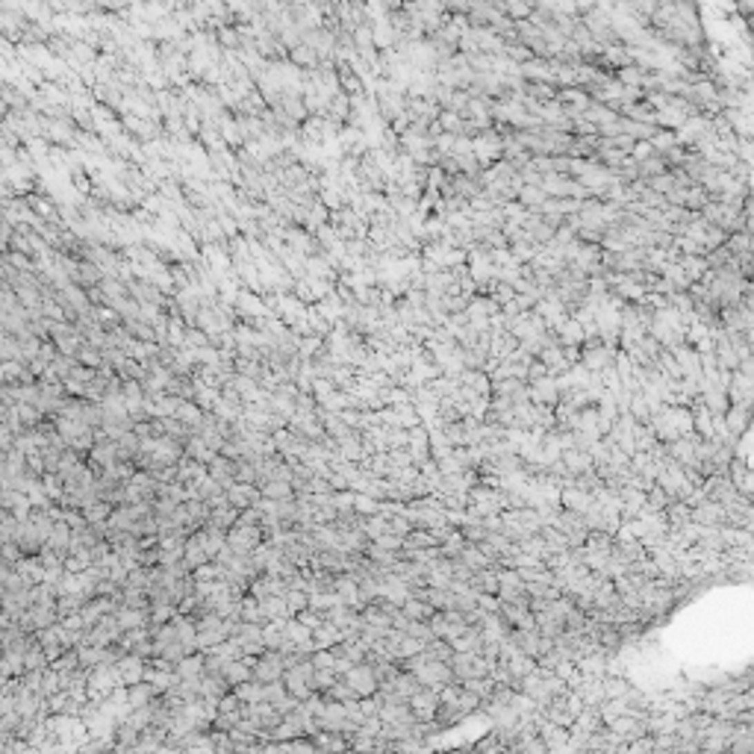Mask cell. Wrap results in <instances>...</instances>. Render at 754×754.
Segmentation results:
<instances>
[{
    "label": "cell",
    "mask_w": 754,
    "mask_h": 754,
    "mask_svg": "<svg viewBox=\"0 0 754 754\" xmlns=\"http://www.w3.org/2000/svg\"><path fill=\"white\" fill-rule=\"evenodd\" d=\"M18 574L27 583H44L48 581V572H44L41 560H36V557H21L18 560Z\"/></svg>",
    "instance_id": "21"
},
{
    "label": "cell",
    "mask_w": 754,
    "mask_h": 754,
    "mask_svg": "<svg viewBox=\"0 0 754 754\" xmlns=\"http://www.w3.org/2000/svg\"><path fill=\"white\" fill-rule=\"evenodd\" d=\"M648 145H651V151H654V153H666L669 148L678 145V139H675V133H669V130H657V133H654V136H651Z\"/></svg>",
    "instance_id": "42"
},
{
    "label": "cell",
    "mask_w": 754,
    "mask_h": 754,
    "mask_svg": "<svg viewBox=\"0 0 754 754\" xmlns=\"http://www.w3.org/2000/svg\"><path fill=\"white\" fill-rule=\"evenodd\" d=\"M616 360V348H607V345H595V348H581V365L590 374H598L610 369Z\"/></svg>",
    "instance_id": "7"
},
{
    "label": "cell",
    "mask_w": 754,
    "mask_h": 754,
    "mask_svg": "<svg viewBox=\"0 0 754 754\" xmlns=\"http://www.w3.org/2000/svg\"><path fill=\"white\" fill-rule=\"evenodd\" d=\"M557 330H560L557 339H560L563 348H581V345H583V327H581L574 318H566Z\"/></svg>",
    "instance_id": "23"
},
{
    "label": "cell",
    "mask_w": 754,
    "mask_h": 754,
    "mask_svg": "<svg viewBox=\"0 0 754 754\" xmlns=\"http://www.w3.org/2000/svg\"><path fill=\"white\" fill-rule=\"evenodd\" d=\"M345 681L351 690H354V695L357 698H371L374 693H377V678H374V672H371V666L369 663H360V666H351L348 672H345Z\"/></svg>",
    "instance_id": "3"
},
{
    "label": "cell",
    "mask_w": 754,
    "mask_h": 754,
    "mask_svg": "<svg viewBox=\"0 0 754 754\" xmlns=\"http://www.w3.org/2000/svg\"><path fill=\"white\" fill-rule=\"evenodd\" d=\"M516 201L522 204L525 209H539L542 204L548 201V195L542 192L539 186H522V188H519V195H516Z\"/></svg>",
    "instance_id": "32"
},
{
    "label": "cell",
    "mask_w": 754,
    "mask_h": 754,
    "mask_svg": "<svg viewBox=\"0 0 754 754\" xmlns=\"http://www.w3.org/2000/svg\"><path fill=\"white\" fill-rule=\"evenodd\" d=\"M646 68H639V65H628V68H619V83L622 86H630V88H639L642 80H646Z\"/></svg>",
    "instance_id": "40"
},
{
    "label": "cell",
    "mask_w": 754,
    "mask_h": 754,
    "mask_svg": "<svg viewBox=\"0 0 754 754\" xmlns=\"http://www.w3.org/2000/svg\"><path fill=\"white\" fill-rule=\"evenodd\" d=\"M389 534H398V536H407L409 530H413V525H409V519L404 513H398V516H389Z\"/></svg>",
    "instance_id": "51"
},
{
    "label": "cell",
    "mask_w": 754,
    "mask_h": 754,
    "mask_svg": "<svg viewBox=\"0 0 754 754\" xmlns=\"http://www.w3.org/2000/svg\"><path fill=\"white\" fill-rule=\"evenodd\" d=\"M669 504H672V495L666 490H660L657 483H654L651 490L646 492V510H651V513H663Z\"/></svg>",
    "instance_id": "35"
},
{
    "label": "cell",
    "mask_w": 754,
    "mask_h": 754,
    "mask_svg": "<svg viewBox=\"0 0 754 754\" xmlns=\"http://www.w3.org/2000/svg\"><path fill=\"white\" fill-rule=\"evenodd\" d=\"M253 681L257 684H277L283 681V657L277 651H265L262 657H257L253 663Z\"/></svg>",
    "instance_id": "5"
},
{
    "label": "cell",
    "mask_w": 754,
    "mask_h": 754,
    "mask_svg": "<svg viewBox=\"0 0 754 754\" xmlns=\"http://www.w3.org/2000/svg\"><path fill=\"white\" fill-rule=\"evenodd\" d=\"M113 504L109 501H101V498H97L95 504H88V507H83L80 513H83V519H86V525H106V519L113 516Z\"/></svg>",
    "instance_id": "27"
},
{
    "label": "cell",
    "mask_w": 754,
    "mask_h": 754,
    "mask_svg": "<svg viewBox=\"0 0 754 754\" xmlns=\"http://www.w3.org/2000/svg\"><path fill=\"white\" fill-rule=\"evenodd\" d=\"M115 672L121 678V686H133V684H142V678H145V663L136 654H124V657L115 660Z\"/></svg>",
    "instance_id": "8"
},
{
    "label": "cell",
    "mask_w": 754,
    "mask_h": 754,
    "mask_svg": "<svg viewBox=\"0 0 754 754\" xmlns=\"http://www.w3.org/2000/svg\"><path fill=\"white\" fill-rule=\"evenodd\" d=\"M495 574H498V590L501 586H525L516 569H495Z\"/></svg>",
    "instance_id": "53"
},
{
    "label": "cell",
    "mask_w": 754,
    "mask_h": 754,
    "mask_svg": "<svg viewBox=\"0 0 754 754\" xmlns=\"http://www.w3.org/2000/svg\"><path fill=\"white\" fill-rule=\"evenodd\" d=\"M395 416H398V425H401L404 430H409V427H418V425H421L418 416H416V407H413V404L398 407V409H395Z\"/></svg>",
    "instance_id": "47"
},
{
    "label": "cell",
    "mask_w": 754,
    "mask_h": 754,
    "mask_svg": "<svg viewBox=\"0 0 754 754\" xmlns=\"http://www.w3.org/2000/svg\"><path fill=\"white\" fill-rule=\"evenodd\" d=\"M578 698H581V704H583V710H595L598 704L604 702V686H601V678H583L578 684Z\"/></svg>",
    "instance_id": "11"
},
{
    "label": "cell",
    "mask_w": 754,
    "mask_h": 754,
    "mask_svg": "<svg viewBox=\"0 0 754 754\" xmlns=\"http://www.w3.org/2000/svg\"><path fill=\"white\" fill-rule=\"evenodd\" d=\"M218 39H221V44H224V48L230 50L233 44H239V30H230V27H218Z\"/></svg>",
    "instance_id": "57"
},
{
    "label": "cell",
    "mask_w": 754,
    "mask_h": 754,
    "mask_svg": "<svg viewBox=\"0 0 754 754\" xmlns=\"http://www.w3.org/2000/svg\"><path fill=\"white\" fill-rule=\"evenodd\" d=\"M289 57H292V62L298 65V68H304V65H307V68L313 71L316 65H318V57H316V50L309 48V44H304V41L298 44V48H292V50H289Z\"/></svg>",
    "instance_id": "36"
},
{
    "label": "cell",
    "mask_w": 754,
    "mask_h": 754,
    "mask_svg": "<svg viewBox=\"0 0 754 754\" xmlns=\"http://www.w3.org/2000/svg\"><path fill=\"white\" fill-rule=\"evenodd\" d=\"M448 669L454 675V681L463 684V681H472V678H486L492 666L481 657V654H472V651L460 654V651H454V657L448 660Z\"/></svg>",
    "instance_id": "1"
},
{
    "label": "cell",
    "mask_w": 754,
    "mask_h": 754,
    "mask_svg": "<svg viewBox=\"0 0 754 754\" xmlns=\"http://www.w3.org/2000/svg\"><path fill=\"white\" fill-rule=\"evenodd\" d=\"M260 607H262V613H265V622H286V619H289V610H286V598L283 595L262 598Z\"/></svg>",
    "instance_id": "22"
},
{
    "label": "cell",
    "mask_w": 754,
    "mask_h": 754,
    "mask_svg": "<svg viewBox=\"0 0 754 754\" xmlns=\"http://www.w3.org/2000/svg\"><path fill=\"white\" fill-rule=\"evenodd\" d=\"M601 686H604V698H616V702H622V698L628 695V690H630L625 675H604Z\"/></svg>",
    "instance_id": "29"
},
{
    "label": "cell",
    "mask_w": 754,
    "mask_h": 754,
    "mask_svg": "<svg viewBox=\"0 0 754 754\" xmlns=\"http://www.w3.org/2000/svg\"><path fill=\"white\" fill-rule=\"evenodd\" d=\"M12 245H15L18 251H24V253H30V242H27V239H21V236H12Z\"/></svg>",
    "instance_id": "58"
},
{
    "label": "cell",
    "mask_w": 754,
    "mask_h": 754,
    "mask_svg": "<svg viewBox=\"0 0 754 754\" xmlns=\"http://www.w3.org/2000/svg\"><path fill=\"white\" fill-rule=\"evenodd\" d=\"M678 265L684 269V274H686V280H690V283H698L707 271H710V269H707V262H704V257H681Z\"/></svg>",
    "instance_id": "33"
},
{
    "label": "cell",
    "mask_w": 754,
    "mask_h": 754,
    "mask_svg": "<svg viewBox=\"0 0 754 754\" xmlns=\"http://www.w3.org/2000/svg\"><path fill=\"white\" fill-rule=\"evenodd\" d=\"M97 280H104L101 265H97V262H80V269H77V283L92 286V283H97Z\"/></svg>",
    "instance_id": "39"
},
{
    "label": "cell",
    "mask_w": 754,
    "mask_h": 754,
    "mask_svg": "<svg viewBox=\"0 0 754 754\" xmlns=\"http://www.w3.org/2000/svg\"><path fill=\"white\" fill-rule=\"evenodd\" d=\"M318 351H325V339H321V336H307V339H301V345H298V357L313 360Z\"/></svg>",
    "instance_id": "44"
},
{
    "label": "cell",
    "mask_w": 754,
    "mask_h": 754,
    "mask_svg": "<svg viewBox=\"0 0 754 754\" xmlns=\"http://www.w3.org/2000/svg\"><path fill=\"white\" fill-rule=\"evenodd\" d=\"M204 416H206V413H204V409L197 407L195 401H180V404H177V413H174V418L180 421L183 427L192 430V434H197V427L204 425Z\"/></svg>",
    "instance_id": "13"
},
{
    "label": "cell",
    "mask_w": 754,
    "mask_h": 754,
    "mask_svg": "<svg viewBox=\"0 0 754 754\" xmlns=\"http://www.w3.org/2000/svg\"><path fill=\"white\" fill-rule=\"evenodd\" d=\"M183 454H186L188 460L204 463V465H209V463H213V457H215V451L209 448L206 442H204L201 436H197V434H192V436H188V439L183 442Z\"/></svg>",
    "instance_id": "15"
},
{
    "label": "cell",
    "mask_w": 754,
    "mask_h": 754,
    "mask_svg": "<svg viewBox=\"0 0 754 754\" xmlns=\"http://www.w3.org/2000/svg\"><path fill=\"white\" fill-rule=\"evenodd\" d=\"M416 675V681L421 686H427V690H445L448 684H454V675L448 669V663H439V660H427V663H421V666L413 672Z\"/></svg>",
    "instance_id": "2"
},
{
    "label": "cell",
    "mask_w": 754,
    "mask_h": 754,
    "mask_svg": "<svg viewBox=\"0 0 754 754\" xmlns=\"http://www.w3.org/2000/svg\"><path fill=\"white\" fill-rule=\"evenodd\" d=\"M404 634L407 637H413V639H418V642H434L436 637H434V630H430V625L427 622H407V628H404Z\"/></svg>",
    "instance_id": "43"
},
{
    "label": "cell",
    "mask_w": 754,
    "mask_h": 754,
    "mask_svg": "<svg viewBox=\"0 0 754 754\" xmlns=\"http://www.w3.org/2000/svg\"><path fill=\"white\" fill-rule=\"evenodd\" d=\"M9 260H12L15 269H27V257H21V253H12V257H9Z\"/></svg>",
    "instance_id": "59"
},
{
    "label": "cell",
    "mask_w": 754,
    "mask_h": 754,
    "mask_svg": "<svg viewBox=\"0 0 754 754\" xmlns=\"http://www.w3.org/2000/svg\"><path fill=\"white\" fill-rule=\"evenodd\" d=\"M77 354H80V357H77V360H80V365H86V369H95V365H101V362H104V360H101V351H97V348L80 345V351H77Z\"/></svg>",
    "instance_id": "50"
},
{
    "label": "cell",
    "mask_w": 754,
    "mask_h": 754,
    "mask_svg": "<svg viewBox=\"0 0 754 754\" xmlns=\"http://www.w3.org/2000/svg\"><path fill=\"white\" fill-rule=\"evenodd\" d=\"M460 560H463L465 566H469L472 572H481V569H492V563L486 560L483 554H481L478 548H474V545H465V548H463V554H460Z\"/></svg>",
    "instance_id": "37"
},
{
    "label": "cell",
    "mask_w": 754,
    "mask_h": 754,
    "mask_svg": "<svg viewBox=\"0 0 754 754\" xmlns=\"http://www.w3.org/2000/svg\"><path fill=\"white\" fill-rule=\"evenodd\" d=\"M174 675L180 681H201L204 678V654H186L174 666Z\"/></svg>",
    "instance_id": "14"
},
{
    "label": "cell",
    "mask_w": 754,
    "mask_h": 754,
    "mask_svg": "<svg viewBox=\"0 0 754 754\" xmlns=\"http://www.w3.org/2000/svg\"><path fill=\"white\" fill-rule=\"evenodd\" d=\"M260 495L265 501H292L295 490H292V483H283V481H265V483H260Z\"/></svg>",
    "instance_id": "19"
},
{
    "label": "cell",
    "mask_w": 754,
    "mask_h": 754,
    "mask_svg": "<svg viewBox=\"0 0 754 754\" xmlns=\"http://www.w3.org/2000/svg\"><path fill=\"white\" fill-rule=\"evenodd\" d=\"M421 654H425L427 660L448 663V660L454 657V648H451V642H445V639H434V642H427V646L421 648Z\"/></svg>",
    "instance_id": "34"
},
{
    "label": "cell",
    "mask_w": 754,
    "mask_h": 754,
    "mask_svg": "<svg viewBox=\"0 0 754 754\" xmlns=\"http://www.w3.org/2000/svg\"><path fill=\"white\" fill-rule=\"evenodd\" d=\"M663 516H666V522H669V530H678V528L693 522V510L684 501H672L666 510H663Z\"/></svg>",
    "instance_id": "24"
},
{
    "label": "cell",
    "mask_w": 754,
    "mask_h": 754,
    "mask_svg": "<svg viewBox=\"0 0 754 754\" xmlns=\"http://www.w3.org/2000/svg\"><path fill=\"white\" fill-rule=\"evenodd\" d=\"M436 610L430 607L427 601H421V598H416V595H409L407 601L401 604V616L404 619H409V622H427L430 616H434Z\"/></svg>",
    "instance_id": "17"
},
{
    "label": "cell",
    "mask_w": 754,
    "mask_h": 754,
    "mask_svg": "<svg viewBox=\"0 0 754 754\" xmlns=\"http://www.w3.org/2000/svg\"><path fill=\"white\" fill-rule=\"evenodd\" d=\"M407 707H409V713H413L416 722H434L436 707H439V693L421 686V690L407 702Z\"/></svg>",
    "instance_id": "4"
},
{
    "label": "cell",
    "mask_w": 754,
    "mask_h": 754,
    "mask_svg": "<svg viewBox=\"0 0 754 754\" xmlns=\"http://www.w3.org/2000/svg\"><path fill=\"white\" fill-rule=\"evenodd\" d=\"M309 663H313V669H334V654L325 648H316L309 654Z\"/></svg>",
    "instance_id": "52"
},
{
    "label": "cell",
    "mask_w": 754,
    "mask_h": 754,
    "mask_svg": "<svg viewBox=\"0 0 754 754\" xmlns=\"http://www.w3.org/2000/svg\"><path fill=\"white\" fill-rule=\"evenodd\" d=\"M151 610H133V607H118L115 610V622H118V628L124 630H136V628H145L148 622H151Z\"/></svg>",
    "instance_id": "12"
},
{
    "label": "cell",
    "mask_w": 754,
    "mask_h": 754,
    "mask_svg": "<svg viewBox=\"0 0 754 754\" xmlns=\"http://www.w3.org/2000/svg\"><path fill=\"white\" fill-rule=\"evenodd\" d=\"M336 681H339V675L334 669H316L313 672V693H327Z\"/></svg>",
    "instance_id": "41"
},
{
    "label": "cell",
    "mask_w": 754,
    "mask_h": 754,
    "mask_svg": "<svg viewBox=\"0 0 754 754\" xmlns=\"http://www.w3.org/2000/svg\"><path fill=\"white\" fill-rule=\"evenodd\" d=\"M693 525L698 528H725V507L716 501H704L693 507Z\"/></svg>",
    "instance_id": "9"
},
{
    "label": "cell",
    "mask_w": 754,
    "mask_h": 754,
    "mask_svg": "<svg viewBox=\"0 0 754 754\" xmlns=\"http://www.w3.org/2000/svg\"><path fill=\"white\" fill-rule=\"evenodd\" d=\"M560 504L563 510H572V513H586V510H592V495L590 492H581V490H574V486H560Z\"/></svg>",
    "instance_id": "10"
},
{
    "label": "cell",
    "mask_w": 754,
    "mask_h": 754,
    "mask_svg": "<svg viewBox=\"0 0 754 754\" xmlns=\"http://www.w3.org/2000/svg\"><path fill=\"white\" fill-rule=\"evenodd\" d=\"M3 242H6V236H0V245H3Z\"/></svg>",
    "instance_id": "60"
},
{
    "label": "cell",
    "mask_w": 754,
    "mask_h": 754,
    "mask_svg": "<svg viewBox=\"0 0 754 754\" xmlns=\"http://www.w3.org/2000/svg\"><path fill=\"white\" fill-rule=\"evenodd\" d=\"M157 695H160V693L153 690V686H151L148 681L127 686V704H130V710H139V707H148V704H151Z\"/></svg>",
    "instance_id": "18"
},
{
    "label": "cell",
    "mask_w": 754,
    "mask_h": 754,
    "mask_svg": "<svg viewBox=\"0 0 754 754\" xmlns=\"http://www.w3.org/2000/svg\"><path fill=\"white\" fill-rule=\"evenodd\" d=\"M374 545H377V548H383V551L401 554V551H404V536H398V534H389V530H386L383 536H377V539H374Z\"/></svg>",
    "instance_id": "46"
},
{
    "label": "cell",
    "mask_w": 754,
    "mask_h": 754,
    "mask_svg": "<svg viewBox=\"0 0 754 754\" xmlns=\"http://www.w3.org/2000/svg\"><path fill=\"white\" fill-rule=\"evenodd\" d=\"M239 619H242V622H251V625H265V613H262V607H260V601L253 595H242Z\"/></svg>",
    "instance_id": "26"
},
{
    "label": "cell",
    "mask_w": 754,
    "mask_h": 754,
    "mask_svg": "<svg viewBox=\"0 0 754 754\" xmlns=\"http://www.w3.org/2000/svg\"><path fill=\"white\" fill-rule=\"evenodd\" d=\"M504 666H507V672L513 675L516 681H522L525 675H530V672L536 669V660H534V657H528V654H522V651H519L516 657H510V660L504 663Z\"/></svg>",
    "instance_id": "31"
},
{
    "label": "cell",
    "mask_w": 754,
    "mask_h": 754,
    "mask_svg": "<svg viewBox=\"0 0 754 754\" xmlns=\"http://www.w3.org/2000/svg\"><path fill=\"white\" fill-rule=\"evenodd\" d=\"M637 174H639V180H642V183H648V180H654V177L666 174V162H663L660 153H651L648 160L637 162Z\"/></svg>",
    "instance_id": "28"
},
{
    "label": "cell",
    "mask_w": 754,
    "mask_h": 754,
    "mask_svg": "<svg viewBox=\"0 0 754 754\" xmlns=\"http://www.w3.org/2000/svg\"><path fill=\"white\" fill-rule=\"evenodd\" d=\"M342 642V630L336 628V625H330V622H321L316 630H313V646L316 648H334V646H339Z\"/></svg>",
    "instance_id": "20"
},
{
    "label": "cell",
    "mask_w": 754,
    "mask_h": 754,
    "mask_svg": "<svg viewBox=\"0 0 754 754\" xmlns=\"http://www.w3.org/2000/svg\"><path fill=\"white\" fill-rule=\"evenodd\" d=\"M192 581H195V583H213V581H218V566H215V563L197 566V569L192 572Z\"/></svg>",
    "instance_id": "48"
},
{
    "label": "cell",
    "mask_w": 754,
    "mask_h": 754,
    "mask_svg": "<svg viewBox=\"0 0 754 754\" xmlns=\"http://www.w3.org/2000/svg\"><path fill=\"white\" fill-rule=\"evenodd\" d=\"M334 507L339 510V513H345V510H354V490L334 492Z\"/></svg>",
    "instance_id": "55"
},
{
    "label": "cell",
    "mask_w": 754,
    "mask_h": 754,
    "mask_svg": "<svg viewBox=\"0 0 754 754\" xmlns=\"http://www.w3.org/2000/svg\"><path fill=\"white\" fill-rule=\"evenodd\" d=\"M295 619H298V622H301L304 628H309V630H316L321 622H325V616L316 613V610H309V607H307V610H301V613H298Z\"/></svg>",
    "instance_id": "54"
},
{
    "label": "cell",
    "mask_w": 754,
    "mask_h": 754,
    "mask_svg": "<svg viewBox=\"0 0 754 754\" xmlns=\"http://www.w3.org/2000/svg\"><path fill=\"white\" fill-rule=\"evenodd\" d=\"M283 598H286V610H289V616H292V613L298 616V613H301V610H307V604H309V595L301 592V590H289Z\"/></svg>",
    "instance_id": "45"
},
{
    "label": "cell",
    "mask_w": 754,
    "mask_h": 754,
    "mask_svg": "<svg viewBox=\"0 0 754 754\" xmlns=\"http://www.w3.org/2000/svg\"><path fill=\"white\" fill-rule=\"evenodd\" d=\"M439 542L434 539L430 530H409L404 536V551H425V548H436Z\"/></svg>",
    "instance_id": "30"
},
{
    "label": "cell",
    "mask_w": 754,
    "mask_h": 754,
    "mask_svg": "<svg viewBox=\"0 0 754 754\" xmlns=\"http://www.w3.org/2000/svg\"><path fill=\"white\" fill-rule=\"evenodd\" d=\"M3 754H39V748H32L30 742H24V740H15V742H6Z\"/></svg>",
    "instance_id": "56"
},
{
    "label": "cell",
    "mask_w": 754,
    "mask_h": 754,
    "mask_svg": "<svg viewBox=\"0 0 754 754\" xmlns=\"http://www.w3.org/2000/svg\"><path fill=\"white\" fill-rule=\"evenodd\" d=\"M498 595H490V592H478L474 595V607L481 610V613H498Z\"/></svg>",
    "instance_id": "49"
},
{
    "label": "cell",
    "mask_w": 754,
    "mask_h": 754,
    "mask_svg": "<svg viewBox=\"0 0 754 754\" xmlns=\"http://www.w3.org/2000/svg\"><path fill=\"white\" fill-rule=\"evenodd\" d=\"M221 678H224V681H227V686L233 690V686H239V684H248V681H253V672H251L248 663H242V660H230V663H224V669H221Z\"/></svg>",
    "instance_id": "16"
},
{
    "label": "cell",
    "mask_w": 754,
    "mask_h": 754,
    "mask_svg": "<svg viewBox=\"0 0 754 754\" xmlns=\"http://www.w3.org/2000/svg\"><path fill=\"white\" fill-rule=\"evenodd\" d=\"M354 513H357V516H377V513H380V501L371 498V495L354 492Z\"/></svg>",
    "instance_id": "38"
},
{
    "label": "cell",
    "mask_w": 754,
    "mask_h": 754,
    "mask_svg": "<svg viewBox=\"0 0 754 754\" xmlns=\"http://www.w3.org/2000/svg\"><path fill=\"white\" fill-rule=\"evenodd\" d=\"M224 495H227V504L233 510H239V513L242 510H251V507H260V501H262L260 486H253V483H233Z\"/></svg>",
    "instance_id": "6"
},
{
    "label": "cell",
    "mask_w": 754,
    "mask_h": 754,
    "mask_svg": "<svg viewBox=\"0 0 754 754\" xmlns=\"http://www.w3.org/2000/svg\"><path fill=\"white\" fill-rule=\"evenodd\" d=\"M418 690H421V684L416 681L413 672H398V678L392 681V693L401 698V702H409V698H413Z\"/></svg>",
    "instance_id": "25"
}]
</instances>
